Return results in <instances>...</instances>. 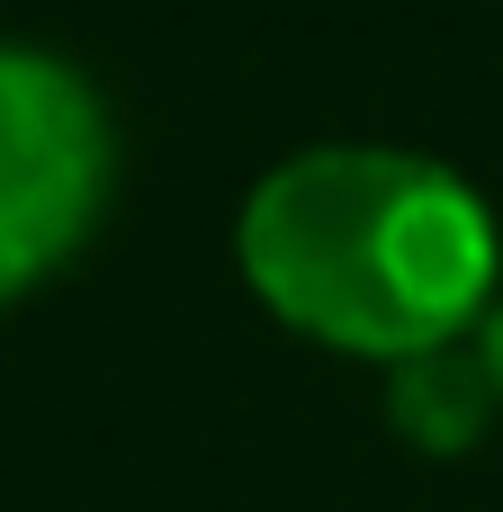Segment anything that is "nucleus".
Segmentation results:
<instances>
[{
  "instance_id": "obj_1",
  "label": "nucleus",
  "mask_w": 503,
  "mask_h": 512,
  "mask_svg": "<svg viewBox=\"0 0 503 512\" xmlns=\"http://www.w3.org/2000/svg\"><path fill=\"white\" fill-rule=\"evenodd\" d=\"M234 252L288 333L387 369L486 333L503 279L486 198L396 144H315L279 162L243 198Z\"/></svg>"
},
{
  "instance_id": "obj_2",
  "label": "nucleus",
  "mask_w": 503,
  "mask_h": 512,
  "mask_svg": "<svg viewBox=\"0 0 503 512\" xmlns=\"http://www.w3.org/2000/svg\"><path fill=\"white\" fill-rule=\"evenodd\" d=\"M108 180L117 144L99 90L36 45H0V306L90 243Z\"/></svg>"
},
{
  "instance_id": "obj_3",
  "label": "nucleus",
  "mask_w": 503,
  "mask_h": 512,
  "mask_svg": "<svg viewBox=\"0 0 503 512\" xmlns=\"http://www.w3.org/2000/svg\"><path fill=\"white\" fill-rule=\"evenodd\" d=\"M503 387L486 369V342H441V351H414L387 369V423L405 450H432V459H459L486 441Z\"/></svg>"
},
{
  "instance_id": "obj_4",
  "label": "nucleus",
  "mask_w": 503,
  "mask_h": 512,
  "mask_svg": "<svg viewBox=\"0 0 503 512\" xmlns=\"http://www.w3.org/2000/svg\"><path fill=\"white\" fill-rule=\"evenodd\" d=\"M477 342H486V369H495V387H503V297H495V315H486V333H477Z\"/></svg>"
}]
</instances>
